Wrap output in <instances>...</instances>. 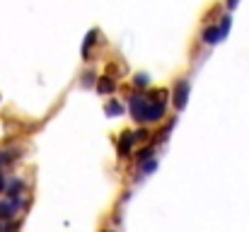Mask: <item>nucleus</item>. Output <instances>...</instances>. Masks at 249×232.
Segmentation results:
<instances>
[{
	"instance_id": "nucleus-1",
	"label": "nucleus",
	"mask_w": 249,
	"mask_h": 232,
	"mask_svg": "<svg viewBox=\"0 0 249 232\" xmlns=\"http://www.w3.org/2000/svg\"><path fill=\"white\" fill-rule=\"evenodd\" d=\"M150 102H153L150 94H133L131 102H128L131 119L138 121V124H148V109H150Z\"/></svg>"
},
{
	"instance_id": "nucleus-2",
	"label": "nucleus",
	"mask_w": 249,
	"mask_h": 232,
	"mask_svg": "<svg viewBox=\"0 0 249 232\" xmlns=\"http://www.w3.org/2000/svg\"><path fill=\"white\" fill-rule=\"evenodd\" d=\"M189 92H191V82H189V80H179V82L174 85V107H177V109H184V107H186Z\"/></svg>"
},
{
	"instance_id": "nucleus-3",
	"label": "nucleus",
	"mask_w": 249,
	"mask_h": 232,
	"mask_svg": "<svg viewBox=\"0 0 249 232\" xmlns=\"http://www.w3.org/2000/svg\"><path fill=\"white\" fill-rule=\"evenodd\" d=\"M162 116H165V99H153L150 102V109H148V124H153V121H162Z\"/></svg>"
},
{
	"instance_id": "nucleus-4",
	"label": "nucleus",
	"mask_w": 249,
	"mask_h": 232,
	"mask_svg": "<svg viewBox=\"0 0 249 232\" xmlns=\"http://www.w3.org/2000/svg\"><path fill=\"white\" fill-rule=\"evenodd\" d=\"M201 39H203V44H208V46H213V44L223 41V36H220V27H218V24L206 27V29H203V34H201Z\"/></svg>"
},
{
	"instance_id": "nucleus-5",
	"label": "nucleus",
	"mask_w": 249,
	"mask_h": 232,
	"mask_svg": "<svg viewBox=\"0 0 249 232\" xmlns=\"http://www.w3.org/2000/svg\"><path fill=\"white\" fill-rule=\"evenodd\" d=\"M136 141H138L136 133H124V138H121V143H119V155H121V157H128Z\"/></svg>"
},
{
	"instance_id": "nucleus-6",
	"label": "nucleus",
	"mask_w": 249,
	"mask_h": 232,
	"mask_svg": "<svg viewBox=\"0 0 249 232\" xmlns=\"http://www.w3.org/2000/svg\"><path fill=\"white\" fill-rule=\"evenodd\" d=\"M22 191H24V181H22V179H15V181L7 184L5 196H7V198H17V196H22Z\"/></svg>"
},
{
	"instance_id": "nucleus-7",
	"label": "nucleus",
	"mask_w": 249,
	"mask_h": 232,
	"mask_svg": "<svg viewBox=\"0 0 249 232\" xmlns=\"http://www.w3.org/2000/svg\"><path fill=\"white\" fill-rule=\"evenodd\" d=\"M114 89H116V82H114L111 77L104 75V77L97 80V92H102V94H111Z\"/></svg>"
},
{
	"instance_id": "nucleus-8",
	"label": "nucleus",
	"mask_w": 249,
	"mask_h": 232,
	"mask_svg": "<svg viewBox=\"0 0 249 232\" xmlns=\"http://www.w3.org/2000/svg\"><path fill=\"white\" fill-rule=\"evenodd\" d=\"M94 41H97V29H89L87 36H85V44H83V58H89V49H92Z\"/></svg>"
},
{
	"instance_id": "nucleus-9",
	"label": "nucleus",
	"mask_w": 249,
	"mask_h": 232,
	"mask_svg": "<svg viewBox=\"0 0 249 232\" xmlns=\"http://www.w3.org/2000/svg\"><path fill=\"white\" fill-rule=\"evenodd\" d=\"M104 111H107V116H111V119H114V116H121V114H124V107H121L116 99H111V102L107 104V109H104Z\"/></svg>"
},
{
	"instance_id": "nucleus-10",
	"label": "nucleus",
	"mask_w": 249,
	"mask_h": 232,
	"mask_svg": "<svg viewBox=\"0 0 249 232\" xmlns=\"http://www.w3.org/2000/svg\"><path fill=\"white\" fill-rule=\"evenodd\" d=\"M218 27H220V36L225 39V36L230 34V27H232V19H230V15H225V17L220 19V24H218Z\"/></svg>"
},
{
	"instance_id": "nucleus-11",
	"label": "nucleus",
	"mask_w": 249,
	"mask_h": 232,
	"mask_svg": "<svg viewBox=\"0 0 249 232\" xmlns=\"http://www.w3.org/2000/svg\"><path fill=\"white\" fill-rule=\"evenodd\" d=\"M153 155H155V148H143V150H138V155H136V157H138V162L143 164V162H145V160H150Z\"/></svg>"
},
{
	"instance_id": "nucleus-12",
	"label": "nucleus",
	"mask_w": 249,
	"mask_h": 232,
	"mask_svg": "<svg viewBox=\"0 0 249 232\" xmlns=\"http://www.w3.org/2000/svg\"><path fill=\"white\" fill-rule=\"evenodd\" d=\"M133 85L143 89V87H148V85H150V77L145 75V73H141V75H136V77H133Z\"/></svg>"
},
{
	"instance_id": "nucleus-13",
	"label": "nucleus",
	"mask_w": 249,
	"mask_h": 232,
	"mask_svg": "<svg viewBox=\"0 0 249 232\" xmlns=\"http://www.w3.org/2000/svg\"><path fill=\"white\" fill-rule=\"evenodd\" d=\"M155 169H158V160H153V157H150V160H145V162H143V172H145V174H150V172H155Z\"/></svg>"
},
{
	"instance_id": "nucleus-14",
	"label": "nucleus",
	"mask_w": 249,
	"mask_h": 232,
	"mask_svg": "<svg viewBox=\"0 0 249 232\" xmlns=\"http://www.w3.org/2000/svg\"><path fill=\"white\" fill-rule=\"evenodd\" d=\"M83 85H85V87H92V85H94V75H92V73H87V75H85V80H83Z\"/></svg>"
},
{
	"instance_id": "nucleus-15",
	"label": "nucleus",
	"mask_w": 249,
	"mask_h": 232,
	"mask_svg": "<svg viewBox=\"0 0 249 232\" xmlns=\"http://www.w3.org/2000/svg\"><path fill=\"white\" fill-rule=\"evenodd\" d=\"M148 136H150V133H148L145 128H141V131H136V138H138V141H145Z\"/></svg>"
},
{
	"instance_id": "nucleus-16",
	"label": "nucleus",
	"mask_w": 249,
	"mask_h": 232,
	"mask_svg": "<svg viewBox=\"0 0 249 232\" xmlns=\"http://www.w3.org/2000/svg\"><path fill=\"white\" fill-rule=\"evenodd\" d=\"M5 189H7V181H5V177L0 174V194H5Z\"/></svg>"
},
{
	"instance_id": "nucleus-17",
	"label": "nucleus",
	"mask_w": 249,
	"mask_h": 232,
	"mask_svg": "<svg viewBox=\"0 0 249 232\" xmlns=\"http://www.w3.org/2000/svg\"><path fill=\"white\" fill-rule=\"evenodd\" d=\"M225 5H228V10H235V7H237V5H240V0H228V2H225Z\"/></svg>"
},
{
	"instance_id": "nucleus-18",
	"label": "nucleus",
	"mask_w": 249,
	"mask_h": 232,
	"mask_svg": "<svg viewBox=\"0 0 249 232\" xmlns=\"http://www.w3.org/2000/svg\"><path fill=\"white\" fill-rule=\"evenodd\" d=\"M0 230H2V223H0Z\"/></svg>"
}]
</instances>
